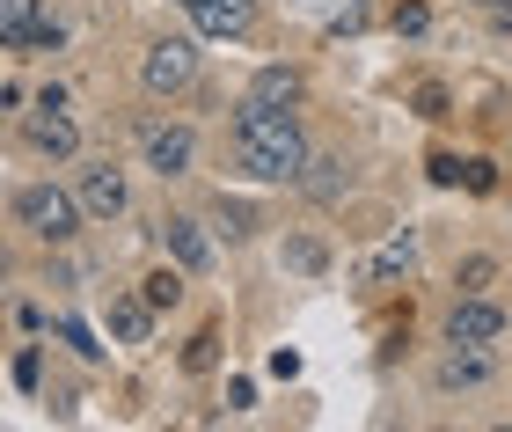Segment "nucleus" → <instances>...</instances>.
Instances as JSON below:
<instances>
[{
  "label": "nucleus",
  "mask_w": 512,
  "mask_h": 432,
  "mask_svg": "<svg viewBox=\"0 0 512 432\" xmlns=\"http://www.w3.org/2000/svg\"><path fill=\"white\" fill-rule=\"evenodd\" d=\"M15 389H37V352H30V345L15 352Z\"/></svg>",
  "instance_id": "nucleus-26"
},
{
  "label": "nucleus",
  "mask_w": 512,
  "mask_h": 432,
  "mask_svg": "<svg viewBox=\"0 0 512 432\" xmlns=\"http://www.w3.org/2000/svg\"><path fill=\"white\" fill-rule=\"evenodd\" d=\"M491 286H498V257H483V249H476V257H461L454 293H491Z\"/></svg>",
  "instance_id": "nucleus-18"
},
{
  "label": "nucleus",
  "mask_w": 512,
  "mask_h": 432,
  "mask_svg": "<svg viewBox=\"0 0 512 432\" xmlns=\"http://www.w3.org/2000/svg\"><path fill=\"white\" fill-rule=\"evenodd\" d=\"M395 37H417V30H425V8H417V0H395Z\"/></svg>",
  "instance_id": "nucleus-21"
},
{
  "label": "nucleus",
  "mask_w": 512,
  "mask_h": 432,
  "mask_svg": "<svg viewBox=\"0 0 512 432\" xmlns=\"http://www.w3.org/2000/svg\"><path fill=\"white\" fill-rule=\"evenodd\" d=\"M476 8H483V15H491V22H498V30H512V0H476Z\"/></svg>",
  "instance_id": "nucleus-28"
},
{
  "label": "nucleus",
  "mask_w": 512,
  "mask_h": 432,
  "mask_svg": "<svg viewBox=\"0 0 512 432\" xmlns=\"http://www.w3.org/2000/svg\"><path fill=\"white\" fill-rule=\"evenodd\" d=\"M183 279H191L183 264H161V271H147V286H139V293H147L154 308H176L183 301Z\"/></svg>",
  "instance_id": "nucleus-17"
},
{
  "label": "nucleus",
  "mask_w": 512,
  "mask_h": 432,
  "mask_svg": "<svg viewBox=\"0 0 512 432\" xmlns=\"http://www.w3.org/2000/svg\"><path fill=\"white\" fill-rule=\"evenodd\" d=\"M432 184H461V162H454V154H432Z\"/></svg>",
  "instance_id": "nucleus-27"
},
{
  "label": "nucleus",
  "mask_w": 512,
  "mask_h": 432,
  "mask_svg": "<svg viewBox=\"0 0 512 432\" xmlns=\"http://www.w3.org/2000/svg\"><path fill=\"white\" fill-rule=\"evenodd\" d=\"M154 301H147V293H110V315H103V323H110V337H118V345H147V337H154Z\"/></svg>",
  "instance_id": "nucleus-11"
},
{
  "label": "nucleus",
  "mask_w": 512,
  "mask_h": 432,
  "mask_svg": "<svg viewBox=\"0 0 512 432\" xmlns=\"http://www.w3.org/2000/svg\"><path fill=\"white\" fill-rule=\"evenodd\" d=\"M410 264H417V235H395V242H381L374 257L359 264V286H388V279H410Z\"/></svg>",
  "instance_id": "nucleus-12"
},
{
  "label": "nucleus",
  "mask_w": 512,
  "mask_h": 432,
  "mask_svg": "<svg viewBox=\"0 0 512 432\" xmlns=\"http://www.w3.org/2000/svg\"><path fill=\"white\" fill-rule=\"evenodd\" d=\"M37 0H0V52H22L30 44V30H37Z\"/></svg>",
  "instance_id": "nucleus-15"
},
{
  "label": "nucleus",
  "mask_w": 512,
  "mask_h": 432,
  "mask_svg": "<svg viewBox=\"0 0 512 432\" xmlns=\"http://www.w3.org/2000/svg\"><path fill=\"white\" fill-rule=\"evenodd\" d=\"M286 264L300 271V279H315V271H330V249H322L315 235H293V242H286Z\"/></svg>",
  "instance_id": "nucleus-19"
},
{
  "label": "nucleus",
  "mask_w": 512,
  "mask_h": 432,
  "mask_svg": "<svg viewBox=\"0 0 512 432\" xmlns=\"http://www.w3.org/2000/svg\"><path fill=\"white\" fill-rule=\"evenodd\" d=\"M498 374V359H491V345H447V359L432 367V389H483V381Z\"/></svg>",
  "instance_id": "nucleus-8"
},
{
  "label": "nucleus",
  "mask_w": 512,
  "mask_h": 432,
  "mask_svg": "<svg viewBox=\"0 0 512 432\" xmlns=\"http://www.w3.org/2000/svg\"><path fill=\"white\" fill-rule=\"evenodd\" d=\"M22 140H30L44 162H74V154H81V132H74V118H66L59 88H44V96H37V118L22 125Z\"/></svg>",
  "instance_id": "nucleus-4"
},
{
  "label": "nucleus",
  "mask_w": 512,
  "mask_h": 432,
  "mask_svg": "<svg viewBox=\"0 0 512 432\" xmlns=\"http://www.w3.org/2000/svg\"><path fill=\"white\" fill-rule=\"evenodd\" d=\"M308 132L293 125V110H264L249 103L235 110V169L256 176V184H300V169H308Z\"/></svg>",
  "instance_id": "nucleus-1"
},
{
  "label": "nucleus",
  "mask_w": 512,
  "mask_h": 432,
  "mask_svg": "<svg viewBox=\"0 0 512 432\" xmlns=\"http://www.w3.org/2000/svg\"><path fill=\"white\" fill-rule=\"evenodd\" d=\"M213 367H220V330H198L183 345V374H213Z\"/></svg>",
  "instance_id": "nucleus-20"
},
{
  "label": "nucleus",
  "mask_w": 512,
  "mask_h": 432,
  "mask_svg": "<svg viewBox=\"0 0 512 432\" xmlns=\"http://www.w3.org/2000/svg\"><path fill=\"white\" fill-rule=\"evenodd\" d=\"M505 337V308L491 293H454L447 308V345H498Z\"/></svg>",
  "instance_id": "nucleus-6"
},
{
  "label": "nucleus",
  "mask_w": 512,
  "mask_h": 432,
  "mask_svg": "<svg viewBox=\"0 0 512 432\" xmlns=\"http://www.w3.org/2000/svg\"><path fill=\"white\" fill-rule=\"evenodd\" d=\"M139 154H147L154 176H191V162H198V132H191V125H161V118H147V125H139Z\"/></svg>",
  "instance_id": "nucleus-5"
},
{
  "label": "nucleus",
  "mask_w": 512,
  "mask_h": 432,
  "mask_svg": "<svg viewBox=\"0 0 512 432\" xmlns=\"http://www.w3.org/2000/svg\"><path fill=\"white\" fill-rule=\"evenodd\" d=\"M300 191H308L315 206H330V198L344 191V162H337V154H322V162H308V169H300Z\"/></svg>",
  "instance_id": "nucleus-16"
},
{
  "label": "nucleus",
  "mask_w": 512,
  "mask_h": 432,
  "mask_svg": "<svg viewBox=\"0 0 512 432\" xmlns=\"http://www.w3.org/2000/svg\"><path fill=\"white\" fill-rule=\"evenodd\" d=\"M8 206H15V227H30L37 242H74V235H81V220H88L81 191H59L52 176H44V184H22Z\"/></svg>",
  "instance_id": "nucleus-2"
},
{
  "label": "nucleus",
  "mask_w": 512,
  "mask_h": 432,
  "mask_svg": "<svg viewBox=\"0 0 512 432\" xmlns=\"http://www.w3.org/2000/svg\"><path fill=\"white\" fill-rule=\"evenodd\" d=\"M59 37H66L59 22H52V15H37V30H30V44H22V52H59Z\"/></svg>",
  "instance_id": "nucleus-22"
},
{
  "label": "nucleus",
  "mask_w": 512,
  "mask_h": 432,
  "mask_svg": "<svg viewBox=\"0 0 512 432\" xmlns=\"http://www.w3.org/2000/svg\"><path fill=\"white\" fill-rule=\"evenodd\" d=\"M300 96H308V81H300L293 66H264V74L249 81V103H264V110H293Z\"/></svg>",
  "instance_id": "nucleus-13"
},
{
  "label": "nucleus",
  "mask_w": 512,
  "mask_h": 432,
  "mask_svg": "<svg viewBox=\"0 0 512 432\" xmlns=\"http://www.w3.org/2000/svg\"><path fill=\"white\" fill-rule=\"evenodd\" d=\"M330 30H337V37H344V30H366V0H344V15L330 22Z\"/></svg>",
  "instance_id": "nucleus-24"
},
{
  "label": "nucleus",
  "mask_w": 512,
  "mask_h": 432,
  "mask_svg": "<svg viewBox=\"0 0 512 432\" xmlns=\"http://www.w3.org/2000/svg\"><path fill=\"white\" fill-rule=\"evenodd\" d=\"M183 15H191L198 37H249L256 22V0H176Z\"/></svg>",
  "instance_id": "nucleus-7"
},
{
  "label": "nucleus",
  "mask_w": 512,
  "mask_h": 432,
  "mask_svg": "<svg viewBox=\"0 0 512 432\" xmlns=\"http://www.w3.org/2000/svg\"><path fill=\"white\" fill-rule=\"evenodd\" d=\"M417 110H425V118H447V88L425 81V88H417Z\"/></svg>",
  "instance_id": "nucleus-23"
},
{
  "label": "nucleus",
  "mask_w": 512,
  "mask_h": 432,
  "mask_svg": "<svg viewBox=\"0 0 512 432\" xmlns=\"http://www.w3.org/2000/svg\"><path fill=\"white\" fill-rule=\"evenodd\" d=\"M161 242H169V257H176L183 271H205V264H213V235H205V220H191V213H169V220H161Z\"/></svg>",
  "instance_id": "nucleus-10"
},
{
  "label": "nucleus",
  "mask_w": 512,
  "mask_h": 432,
  "mask_svg": "<svg viewBox=\"0 0 512 432\" xmlns=\"http://www.w3.org/2000/svg\"><path fill=\"white\" fill-rule=\"evenodd\" d=\"M198 81V37H154L139 52V88L147 96H183Z\"/></svg>",
  "instance_id": "nucleus-3"
},
{
  "label": "nucleus",
  "mask_w": 512,
  "mask_h": 432,
  "mask_svg": "<svg viewBox=\"0 0 512 432\" xmlns=\"http://www.w3.org/2000/svg\"><path fill=\"white\" fill-rule=\"evenodd\" d=\"M125 169H110V162H88L81 169V206H88V220H118L125 213Z\"/></svg>",
  "instance_id": "nucleus-9"
},
{
  "label": "nucleus",
  "mask_w": 512,
  "mask_h": 432,
  "mask_svg": "<svg viewBox=\"0 0 512 432\" xmlns=\"http://www.w3.org/2000/svg\"><path fill=\"white\" fill-rule=\"evenodd\" d=\"M461 184H469V191H491L498 176H491V162H461Z\"/></svg>",
  "instance_id": "nucleus-25"
},
{
  "label": "nucleus",
  "mask_w": 512,
  "mask_h": 432,
  "mask_svg": "<svg viewBox=\"0 0 512 432\" xmlns=\"http://www.w3.org/2000/svg\"><path fill=\"white\" fill-rule=\"evenodd\" d=\"M213 227H220L227 242H249L256 227H264V213H256L249 198H227V191H220V198H213Z\"/></svg>",
  "instance_id": "nucleus-14"
}]
</instances>
